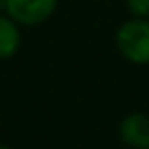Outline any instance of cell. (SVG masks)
<instances>
[{"label": "cell", "instance_id": "obj_1", "mask_svg": "<svg viewBox=\"0 0 149 149\" xmlns=\"http://www.w3.org/2000/svg\"><path fill=\"white\" fill-rule=\"evenodd\" d=\"M116 49L120 55L137 65L149 63V19L133 17L116 31Z\"/></svg>", "mask_w": 149, "mask_h": 149}, {"label": "cell", "instance_id": "obj_2", "mask_svg": "<svg viewBox=\"0 0 149 149\" xmlns=\"http://www.w3.org/2000/svg\"><path fill=\"white\" fill-rule=\"evenodd\" d=\"M57 8V0H8L6 15L19 25L45 23Z\"/></svg>", "mask_w": 149, "mask_h": 149}, {"label": "cell", "instance_id": "obj_3", "mask_svg": "<svg viewBox=\"0 0 149 149\" xmlns=\"http://www.w3.org/2000/svg\"><path fill=\"white\" fill-rule=\"evenodd\" d=\"M118 137L133 149H149V116L143 112L127 114L118 125Z\"/></svg>", "mask_w": 149, "mask_h": 149}, {"label": "cell", "instance_id": "obj_4", "mask_svg": "<svg viewBox=\"0 0 149 149\" xmlns=\"http://www.w3.org/2000/svg\"><path fill=\"white\" fill-rule=\"evenodd\" d=\"M21 45V31L19 23L13 21L8 15H0V59H8L19 51Z\"/></svg>", "mask_w": 149, "mask_h": 149}, {"label": "cell", "instance_id": "obj_5", "mask_svg": "<svg viewBox=\"0 0 149 149\" xmlns=\"http://www.w3.org/2000/svg\"><path fill=\"white\" fill-rule=\"evenodd\" d=\"M127 10L133 17L149 19V0H127Z\"/></svg>", "mask_w": 149, "mask_h": 149}, {"label": "cell", "instance_id": "obj_6", "mask_svg": "<svg viewBox=\"0 0 149 149\" xmlns=\"http://www.w3.org/2000/svg\"><path fill=\"white\" fill-rule=\"evenodd\" d=\"M6 2L8 0H0V13H6Z\"/></svg>", "mask_w": 149, "mask_h": 149}, {"label": "cell", "instance_id": "obj_7", "mask_svg": "<svg viewBox=\"0 0 149 149\" xmlns=\"http://www.w3.org/2000/svg\"><path fill=\"white\" fill-rule=\"evenodd\" d=\"M0 149H10V147H4V145H0Z\"/></svg>", "mask_w": 149, "mask_h": 149}]
</instances>
